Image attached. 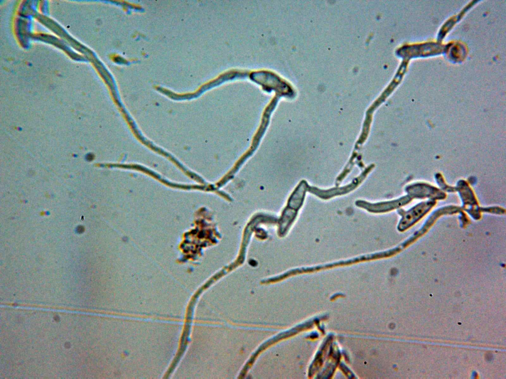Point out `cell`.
I'll return each instance as SVG.
<instances>
[{"label": "cell", "mask_w": 506, "mask_h": 379, "mask_svg": "<svg viewBox=\"0 0 506 379\" xmlns=\"http://www.w3.org/2000/svg\"><path fill=\"white\" fill-rule=\"evenodd\" d=\"M431 207L430 203L419 205L407 212L402 221V225L406 227L411 226L423 216Z\"/></svg>", "instance_id": "obj_1"}]
</instances>
